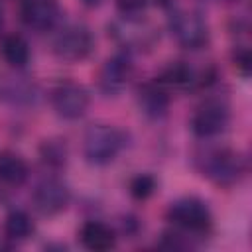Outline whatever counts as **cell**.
Instances as JSON below:
<instances>
[{
	"mask_svg": "<svg viewBox=\"0 0 252 252\" xmlns=\"http://www.w3.org/2000/svg\"><path fill=\"white\" fill-rule=\"evenodd\" d=\"M122 146H124L122 132L116 130L114 126H106V124L91 126L83 138L85 158L94 165H104V163L112 161L118 156V152L122 150Z\"/></svg>",
	"mask_w": 252,
	"mask_h": 252,
	"instance_id": "1",
	"label": "cell"
},
{
	"mask_svg": "<svg viewBox=\"0 0 252 252\" xmlns=\"http://www.w3.org/2000/svg\"><path fill=\"white\" fill-rule=\"evenodd\" d=\"M201 171L213 183L228 187L240 179L244 167H242V159L236 152L222 148V150H213V152L205 154V158L201 159Z\"/></svg>",
	"mask_w": 252,
	"mask_h": 252,
	"instance_id": "2",
	"label": "cell"
},
{
	"mask_svg": "<svg viewBox=\"0 0 252 252\" xmlns=\"http://www.w3.org/2000/svg\"><path fill=\"white\" fill-rule=\"evenodd\" d=\"M169 30L175 41L187 49H199L209 39L207 22L195 12H175L169 18Z\"/></svg>",
	"mask_w": 252,
	"mask_h": 252,
	"instance_id": "3",
	"label": "cell"
},
{
	"mask_svg": "<svg viewBox=\"0 0 252 252\" xmlns=\"http://www.w3.org/2000/svg\"><path fill=\"white\" fill-rule=\"evenodd\" d=\"M167 217L173 224L181 226L187 232H205L211 226V213L209 207L195 197H185L175 201L169 211Z\"/></svg>",
	"mask_w": 252,
	"mask_h": 252,
	"instance_id": "4",
	"label": "cell"
},
{
	"mask_svg": "<svg viewBox=\"0 0 252 252\" xmlns=\"http://www.w3.org/2000/svg\"><path fill=\"white\" fill-rule=\"evenodd\" d=\"M93 35L85 26H69L57 33L53 51L65 61H81L93 51Z\"/></svg>",
	"mask_w": 252,
	"mask_h": 252,
	"instance_id": "5",
	"label": "cell"
},
{
	"mask_svg": "<svg viewBox=\"0 0 252 252\" xmlns=\"http://www.w3.org/2000/svg\"><path fill=\"white\" fill-rule=\"evenodd\" d=\"M55 112L65 120H75L85 114L89 106V91L79 83H63L51 94Z\"/></svg>",
	"mask_w": 252,
	"mask_h": 252,
	"instance_id": "6",
	"label": "cell"
},
{
	"mask_svg": "<svg viewBox=\"0 0 252 252\" xmlns=\"http://www.w3.org/2000/svg\"><path fill=\"white\" fill-rule=\"evenodd\" d=\"M228 124V108L220 100H207L203 102L193 118H191V128L199 138H213L220 134Z\"/></svg>",
	"mask_w": 252,
	"mask_h": 252,
	"instance_id": "7",
	"label": "cell"
},
{
	"mask_svg": "<svg viewBox=\"0 0 252 252\" xmlns=\"http://www.w3.org/2000/svg\"><path fill=\"white\" fill-rule=\"evenodd\" d=\"M33 205L45 217L59 215L69 205V189H67V185L61 183L59 179L41 181L33 191Z\"/></svg>",
	"mask_w": 252,
	"mask_h": 252,
	"instance_id": "8",
	"label": "cell"
},
{
	"mask_svg": "<svg viewBox=\"0 0 252 252\" xmlns=\"http://www.w3.org/2000/svg\"><path fill=\"white\" fill-rule=\"evenodd\" d=\"M59 18L55 0H22V20L33 30H49Z\"/></svg>",
	"mask_w": 252,
	"mask_h": 252,
	"instance_id": "9",
	"label": "cell"
},
{
	"mask_svg": "<svg viewBox=\"0 0 252 252\" xmlns=\"http://www.w3.org/2000/svg\"><path fill=\"white\" fill-rule=\"evenodd\" d=\"M130 77H132L130 59L124 55H116V57L104 61V65L100 67L98 83L106 93H114V91H120L128 83Z\"/></svg>",
	"mask_w": 252,
	"mask_h": 252,
	"instance_id": "10",
	"label": "cell"
},
{
	"mask_svg": "<svg viewBox=\"0 0 252 252\" xmlns=\"http://www.w3.org/2000/svg\"><path fill=\"white\" fill-rule=\"evenodd\" d=\"M79 238H81V244L93 252H104V250L114 248V244H116L114 230L108 224L98 222V220L85 222L79 232Z\"/></svg>",
	"mask_w": 252,
	"mask_h": 252,
	"instance_id": "11",
	"label": "cell"
},
{
	"mask_svg": "<svg viewBox=\"0 0 252 252\" xmlns=\"http://www.w3.org/2000/svg\"><path fill=\"white\" fill-rule=\"evenodd\" d=\"M138 104L144 110V114H148L152 118H159L165 114V110L169 106V96L159 85L150 83V85H144L140 89Z\"/></svg>",
	"mask_w": 252,
	"mask_h": 252,
	"instance_id": "12",
	"label": "cell"
},
{
	"mask_svg": "<svg viewBox=\"0 0 252 252\" xmlns=\"http://www.w3.org/2000/svg\"><path fill=\"white\" fill-rule=\"evenodd\" d=\"M28 179V163L14 152H0V181L6 185H22Z\"/></svg>",
	"mask_w": 252,
	"mask_h": 252,
	"instance_id": "13",
	"label": "cell"
},
{
	"mask_svg": "<svg viewBox=\"0 0 252 252\" xmlns=\"http://www.w3.org/2000/svg\"><path fill=\"white\" fill-rule=\"evenodd\" d=\"M0 55L8 65L24 67L30 61V45L22 35L10 33V35H4L0 41Z\"/></svg>",
	"mask_w": 252,
	"mask_h": 252,
	"instance_id": "14",
	"label": "cell"
},
{
	"mask_svg": "<svg viewBox=\"0 0 252 252\" xmlns=\"http://www.w3.org/2000/svg\"><path fill=\"white\" fill-rule=\"evenodd\" d=\"M4 230H6L8 238H12V240H26L33 232V222H32V219H30L28 213H24V211H12L6 217Z\"/></svg>",
	"mask_w": 252,
	"mask_h": 252,
	"instance_id": "15",
	"label": "cell"
},
{
	"mask_svg": "<svg viewBox=\"0 0 252 252\" xmlns=\"http://www.w3.org/2000/svg\"><path fill=\"white\" fill-rule=\"evenodd\" d=\"M161 81L165 85H171V87H177V89H185V87H191L195 83V73L187 63L177 61V63H171L163 71Z\"/></svg>",
	"mask_w": 252,
	"mask_h": 252,
	"instance_id": "16",
	"label": "cell"
},
{
	"mask_svg": "<svg viewBox=\"0 0 252 252\" xmlns=\"http://www.w3.org/2000/svg\"><path fill=\"white\" fill-rule=\"evenodd\" d=\"M39 152H41L43 161L49 163V165H55V167L63 165L65 159H67V148L61 140H45L41 144Z\"/></svg>",
	"mask_w": 252,
	"mask_h": 252,
	"instance_id": "17",
	"label": "cell"
},
{
	"mask_svg": "<svg viewBox=\"0 0 252 252\" xmlns=\"http://www.w3.org/2000/svg\"><path fill=\"white\" fill-rule=\"evenodd\" d=\"M156 189V179L152 175H136L132 181H130V193L136 197V199H148Z\"/></svg>",
	"mask_w": 252,
	"mask_h": 252,
	"instance_id": "18",
	"label": "cell"
},
{
	"mask_svg": "<svg viewBox=\"0 0 252 252\" xmlns=\"http://www.w3.org/2000/svg\"><path fill=\"white\" fill-rule=\"evenodd\" d=\"M146 4L148 0H116V6L124 16H138L146 8Z\"/></svg>",
	"mask_w": 252,
	"mask_h": 252,
	"instance_id": "19",
	"label": "cell"
},
{
	"mask_svg": "<svg viewBox=\"0 0 252 252\" xmlns=\"http://www.w3.org/2000/svg\"><path fill=\"white\" fill-rule=\"evenodd\" d=\"M234 61H236V65L242 69V73L246 75V73H248V69H250V55H248V51H246V49H242L240 53H236Z\"/></svg>",
	"mask_w": 252,
	"mask_h": 252,
	"instance_id": "20",
	"label": "cell"
},
{
	"mask_svg": "<svg viewBox=\"0 0 252 252\" xmlns=\"http://www.w3.org/2000/svg\"><path fill=\"white\" fill-rule=\"evenodd\" d=\"M83 2H85L87 6H96V4L100 2V0H83Z\"/></svg>",
	"mask_w": 252,
	"mask_h": 252,
	"instance_id": "21",
	"label": "cell"
},
{
	"mask_svg": "<svg viewBox=\"0 0 252 252\" xmlns=\"http://www.w3.org/2000/svg\"><path fill=\"white\" fill-rule=\"evenodd\" d=\"M0 24H2V10H0Z\"/></svg>",
	"mask_w": 252,
	"mask_h": 252,
	"instance_id": "22",
	"label": "cell"
}]
</instances>
